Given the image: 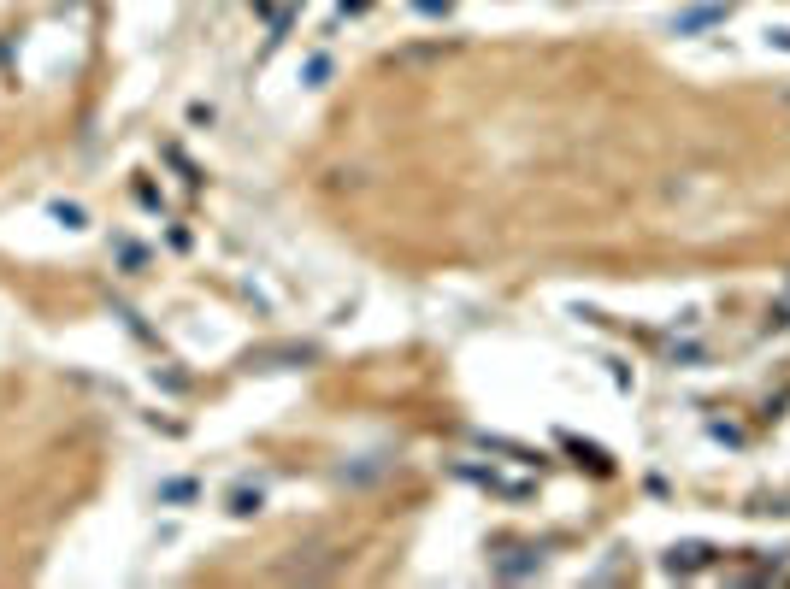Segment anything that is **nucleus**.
Instances as JSON below:
<instances>
[{
	"mask_svg": "<svg viewBox=\"0 0 790 589\" xmlns=\"http://www.w3.org/2000/svg\"><path fill=\"white\" fill-rule=\"evenodd\" d=\"M702 560H708V548L702 543H684V548H672V560H667V572H696Z\"/></svg>",
	"mask_w": 790,
	"mask_h": 589,
	"instance_id": "nucleus-2",
	"label": "nucleus"
},
{
	"mask_svg": "<svg viewBox=\"0 0 790 589\" xmlns=\"http://www.w3.org/2000/svg\"><path fill=\"white\" fill-rule=\"evenodd\" d=\"M767 324H773V330H785V324H790V295L779 300V307H773V319H767Z\"/></svg>",
	"mask_w": 790,
	"mask_h": 589,
	"instance_id": "nucleus-3",
	"label": "nucleus"
},
{
	"mask_svg": "<svg viewBox=\"0 0 790 589\" xmlns=\"http://www.w3.org/2000/svg\"><path fill=\"white\" fill-rule=\"evenodd\" d=\"M720 12H725V0H713V6H696V12H684V18H672V30L691 36V30H702V24H713Z\"/></svg>",
	"mask_w": 790,
	"mask_h": 589,
	"instance_id": "nucleus-1",
	"label": "nucleus"
}]
</instances>
